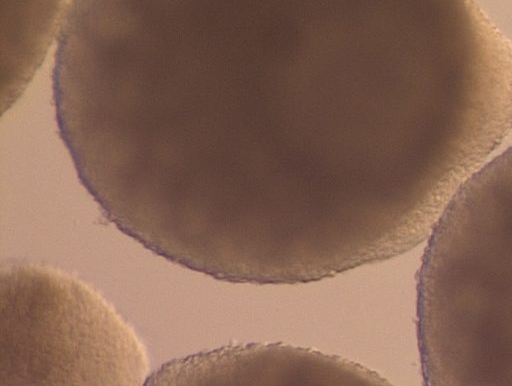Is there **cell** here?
I'll list each match as a JSON object with an SVG mask.
<instances>
[{
  "label": "cell",
  "mask_w": 512,
  "mask_h": 386,
  "mask_svg": "<svg viewBox=\"0 0 512 386\" xmlns=\"http://www.w3.org/2000/svg\"><path fill=\"white\" fill-rule=\"evenodd\" d=\"M0 385H142L145 348L97 291L55 268L2 267Z\"/></svg>",
  "instance_id": "obj_1"
},
{
  "label": "cell",
  "mask_w": 512,
  "mask_h": 386,
  "mask_svg": "<svg viewBox=\"0 0 512 386\" xmlns=\"http://www.w3.org/2000/svg\"><path fill=\"white\" fill-rule=\"evenodd\" d=\"M375 372L339 357L288 345H239L166 363L147 385H384Z\"/></svg>",
  "instance_id": "obj_2"
},
{
  "label": "cell",
  "mask_w": 512,
  "mask_h": 386,
  "mask_svg": "<svg viewBox=\"0 0 512 386\" xmlns=\"http://www.w3.org/2000/svg\"><path fill=\"white\" fill-rule=\"evenodd\" d=\"M68 0H2L8 74L28 78L39 64Z\"/></svg>",
  "instance_id": "obj_3"
}]
</instances>
